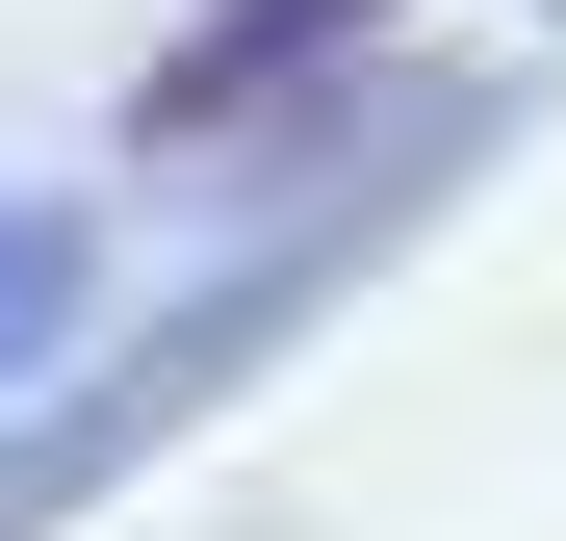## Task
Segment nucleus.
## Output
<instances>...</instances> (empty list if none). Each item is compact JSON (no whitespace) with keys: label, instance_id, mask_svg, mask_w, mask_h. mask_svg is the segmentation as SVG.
Masks as SVG:
<instances>
[{"label":"nucleus","instance_id":"obj_1","mask_svg":"<svg viewBox=\"0 0 566 541\" xmlns=\"http://www.w3.org/2000/svg\"><path fill=\"white\" fill-rule=\"evenodd\" d=\"M412 180H438V155H387V180H335V207H310V232H283V258H258V284H207V310H180V335L129 361V387H104V413H52V438H0V541H27V516H77V490H104V465H129V438H180V413H232V387H258V361H283V335H310V310H335V284H360V258H387V232H412Z\"/></svg>","mask_w":566,"mask_h":541},{"label":"nucleus","instance_id":"obj_2","mask_svg":"<svg viewBox=\"0 0 566 541\" xmlns=\"http://www.w3.org/2000/svg\"><path fill=\"white\" fill-rule=\"evenodd\" d=\"M360 27H387V0H207V27L155 52V104H129V129H155V155H207V129H258V104H283V77H335Z\"/></svg>","mask_w":566,"mask_h":541}]
</instances>
